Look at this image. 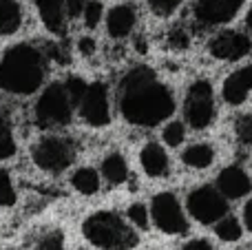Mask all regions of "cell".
<instances>
[{"mask_svg":"<svg viewBox=\"0 0 252 250\" xmlns=\"http://www.w3.org/2000/svg\"><path fill=\"white\" fill-rule=\"evenodd\" d=\"M16 153V140L11 133V124L2 109H0V159H7Z\"/></svg>","mask_w":252,"mask_h":250,"instance_id":"cell-21","label":"cell"},{"mask_svg":"<svg viewBox=\"0 0 252 250\" xmlns=\"http://www.w3.org/2000/svg\"><path fill=\"white\" fill-rule=\"evenodd\" d=\"M215 233H217V237L221 239V242H237V239L241 237V224L237 217H221V219L217 221V226H215Z\"/></svg>","mask_w":252,"mask_h":250,"instance_id":"cell-22","label":"cell"},{"mask_svg":"<svg viewBox=\"0 0 252 250\" xmlns=\"http://www.w3.org/2000/svg\"><path fill=\"white\" fill-rule=\"evenodd\" d=\"M31 159L35 166L47 173H62L73 164L75 146L66 137L44 135L31 146Z\"/></svg>","mask_w":252,"mask_h":250,"instance_id":"cell-5","label":"cell"},{"mask_svg":"<svg viewBox=\"0 0 252 250\" xmlns=\"http://www.w3.org/2000/svg\"><path fill=\"white\" fill-rule=\"evenodd\" d=\"M137 25V9L130 2H120L106 16V33L113 40H124L126 35L133 33Z\"/></svg>","mask_w":252,"mask_h":250,"instance_id":"cell-14","label":"cell"},{"mask_svg":"<svg viewBox=\"0 0 252 250\" xmlns=\"http://www.w3.org/2000/svg\"><path fill=\"white\" fill-rule=\"evenodd\" d=\"M87 242L102 250H133L137 246V235L128 224L111 211H97L89 215L82 224Z\"/></svg>","mask_w":252,"mask_h":250,"instance_id":"cell-3","label":"cell"},{"mask_svg":"<svg viewBox=\"0 0 252 250\" xmlns=\"http://www.w3.org/2000/svg\"><path fill=\"white\" fill-rule=\"evenodd\" d=\"M71 184H73V188L82 195H95L97 190H100V175H97V171L84 166V168H78V171L73 173Z\"/></svg>","mask_w":252,"mask_h":250,"instance_id":"cell-20","label":"cell"},{"mask_svg":"<svg viewBox=\"0 0 252 250\" xmlns=\"http://www.w3.org/2000/svg\"><path fill=\"white\" fill-rule=\"evenodd\" d=\"M25 11L18 0H0V35H13L22 27Z\"/></svg>","mask_w":252,"mask_h":250,"instance_id":"cell-17","label":"cell"},{"mask_svg":"<svg viewBox=\"0 0 252 250\" xmlns=\"http://www.w3.org/2000/svg\"><path fill=\"white\" fill-rule=\"evenodd\" d=\"M87 87H89V82H84L80 75H69V78H66L64 89H66V93H69V97H71V102H73V106H78L80 102H82Z\"/></svg>","mask_w":252,"mask_h":250,"instance_id":"cell-24","label":"cell"},{"mask_svg":"<svg viewBox=\"0 0 252 250\" xmlns=\"http://www.w3.org/2000/svg\"><path fill=\"white\" fill-rule=\"evenodd\" d=\"M102 175L109 184L118 186L128 180V164L120 153H109L102 159Z\"/></svg>","mask_w":252,"mask_h":250,"instance_id":"cell-19","label":"cell"},{"mask_svg":"<svg viewBox=\"0 0 252 250\" xmlns=\"http://www.w3.org/2000/svg\"><path fill=\"white\" fill-rule=\"evenodd\" d=\"M182 159L188 168L204 171V168H208L210 164L215 162V149L210 144H206V142H201V144H192L182 153Z\"/></svg>","mask_w":252,"mask_h":250,"instance_id":"cell-18","label":"cell"},{"mask_svg":"<svg viewBox=\"0 0 252 250\" xmlns=\"http://www.w3.org/2000/svg\"><path fill=\"white\" fill-rule=\"evenodd\" d=\"M182 250H215L213 244L206 242V239H190Z\"/></svg>","mask_w":252,"mask_h":250,"instance_id":"cell-34","label":"cell"},{"mask_svg":"<svg viewBox=\"0 0 252 250\" xmlns=\"http://www.w3.org/2000/svg\"><path fill=\"white\" fill-rule=\"evenodd\" d=\"M188 213L199 224H217L228 215V199L215 186H197L188 195Z\"/></svg>","mask_w":252,"mask_h":250,"instance_id":"cell-7","label":"cell"},{"mask_svg":"<svg viewBox=\"0 0 252 250\" xmlns=\"http://www.w3.org/2000/svg\"><path fill=\"white\" fill-rule=\"evenodd\" d=\"M11 250H16V248H11Z\"/></svg>","mask_w":252,"mask_h":250,"instance_id":"cell-38","label":"cell"},{"mask_svg":"<svg viewBox=\"0 0 252 250\" xmlns=\"http://www.w3.org/2000/svg\"><path fill=\"white\" fill-rule=\"evenodd\" d=\"M126 217H128V219L133 221L137 228H142V230L148 228V211H146V206H144L142 202L130 204L128 211H126Z\"/></svg>","mask_w":252,"mask_h":250,"instance_id":"cell-28","label":"cell"},{"mask_svg":"<svg viewBox=\"0 0 252 250\" xmlns=\"http://www.w3.org/2000/svg\"><path fill=\"white\" fill-rule=\"evenodd\" d=\"M217 188L226 199H239L252 190V180L250 175L241 166H228L219 173L217 177Z\"/></svg>","mask_w":252,"mask_h":250,"instance_id":"cell-13","label":"cell"},{"mask_svg":"<svg viewBox=\"0 0 252 250\" xmlns=\"http://www.w3.org/2000/svg\"><path fill=\"white\" fill-rule=\"evenodd\" d=\"M118 109L135 126H157L175 111V95L157 73L146 64H137L122 75L118 84Z\"/></svg>","mask_w":252,"mask_h":250,"instance_id":"cell-1","label":"cell"},{"mask_svg":"<svg viewBox=\"0 0 252 250\" xmlns=\"http://www.w3.org/2000/svg\"><path fill=\"white\" fill-rule=\"evenodd\" d=\"M151 217L157 228L166 235H184L188 230V219L173 193H157L153 197Z\"/></svg>","mask_w":252,"mask_h":250,"instance_id":"cell-8","label":"cell"},{"mask_svg":"<svg viewBox=\"0 0 252 250\" xmlns=\"http://www.w3.org/2000/svg\"><path fill=\"white\" fill-rule=\"evenodd\" d=\"M47 75V56L35 44L18 42L0 60V89L27 97L40 89Z\"/></svg>","mask_w":252,"mask_h":250,"instance_id":"cell-2","label":"cell"},{"mask_svg":"<svg viewBox=\"0 0 252 250\" xmlns=\"http://www.w3.org/2000/svg\"><path fill=\"white\" fill-rule=\"evenodd\" d=\"M252 91V64H246L241 69L232 71L226 80H223L221 87V95L223 100L230 106H239L246 102V97Z\"/></svg>","mask_w":252,"mask_h":250,"instance_id":"cell-12","label":"cell"},{"mask_svg":"<svg viewBox=\"0 0 252 250\" xmlns=\"http://www.w3.org/2000/svg\"><path fill=\"white\" fill-rule=\"evenodd\" d=\"M250 51H252V38L235 29H223L208 40V53L223 62L241 60Z\"/></svg>","mask_w":252,"mask_h":250,"instance_id":"cell-10","label":"cell"},{"mask_svg":"<svg viewBox=\"0 0 252 250\" xmlns=\"http://www.w3.org/2000/svg\"><path fill=\"white\" fill-rule=\"evenodd\" d=\"M16 202V190H13L11 177L7 171H0V206H11Z\"/></svg>","mask_w":252,"mask_h":250,"instance_id":"cell-27","label":"cell"},{"mask_svg":"<svg viewBox=\"0 0 252 250\" xmlns=\"http://www.w3.org/2000/svg\"><path fill=\"white\" fill-rule=\"evenodd\" d=\"M102 16H104V7H102L100 0H87L84 11H82L84 27H87V29H95V27L100 25Z\"/></svg>","mask_w":252,"mask_h":250,"instance_id":"cell-23","label":"cell"},{"mask_svg":"<svg viewBox=\"0 0 252 250\" xmlns=\"http://www.w3.org/2000/svg\"><path fill=\"white\" fill-rule=\"evenodd\" d=\"M35 250H64V235L60 230H51V233L42 235L35 244Z\"/></svg>","mask_w":252,"mask_h":250,"instance_id":"cell-26","label":"cell"},{"mask_svg":"<svg viewBox=\"0 0 252 250\" xmlns=\"http://www.w3.org/2000/svg\"><path fill=\"white\" fill-rule=\"evenodd\" d=\"M35 9L40 13V20L47 27L49 33L53 35H64L66 31V7L64 0H35Z\"/></svg>","mask_w":252,"mask_h":250,"instance_id":"cell-15","label":"cell"},{"mask_svg":"<svg viewBox=\"0 0 252 250\" xmlns=\"http://www.w3.org/2000/svg\"><path fill=\"white\" fill-rule=\"evenodd\" d=\"M95 49H97V44L91 35H82V38L78 40V51L82 53L84 58H91L93 53H95Z\"/></svg>","mask_w":252,"mask_h":250,"instance_id":"cell-32","label":"cell"},{"mask_svg":"<svg viewBox=\"0 0 252 250\" xmlns=\"http://www.w3.org/2000/svg\"><path fill=\"white\" fill-rule=\"evenodd\" d=\"M146 2H148V9H151L155 16L168 18L182 7L184 0H146Z\"/></svg>","mask_w":252,"mask_h":250,"instance_id":"cell-25","label":"cell"},{"mask_svg":"<svg viewBox=\"0 0 252 250\" xmlns=\"http://www.w3.org/2000/svg\"><path fill=\"white\" fill-rule=\"evenodd\" d=\"M139 164H142V171L148 177H166L168 175V155H166L164 146L157 144V142H148L142 151H139Z\"/></svg>","mask_w":252,"mask_h":250,"instance_id":"cell-16","label":"cell"},{"mask_svg":"<svg viewBox=\"0 0 252 250\" xmlns=\"http://www.w3.org/2000/svg\"><path fill=\"white\" fill-rule=\"evenodd\" d=\"M80 115L87 124L95 128H102L111 122L109 111V89L104 82H91L84 91V97L80 102Z\"/></svg>","mask_w":252,"mask_h":250,"instance_id":"cell-11","label":"cell"},{"mask_svg":"<svg viewBox=\"0 0 252 250\" xmlns=\"http://www.w3.org/2000/svg\"><path fill=\"white\" fill-rule=\"evenodd\" d=\"M246 0H195L192 2V18L199 27H219L230 22Z\"/></svg>","mask_w":252,"mask_h":250,"instance_id":"cell-9","label":"cell"},{"mask_svg":"<svg viewBox=\"0 0 252 250\" xmlns=\"http://www.w3.org/2000/svg\"><path fill=\"white\" fill-rule=\"evenodd\" d=\"M186 137V128H184L182 122H170L168 126L164 128V142L168 146H179Z\"/></svg>","mask_w":252,"mask_h":250,"instance_id":"cell-29","label":"cell"},{"mask_svg":"<svg viewBox=\"0 0 252 250\" xmlns=\"http://www.w3.org/2000/svg\"><path fill=\"white\" fill-rule=\"evenodd\" d=\"M244 221H246V228L252 233V199L246 204V208H244Z\"/></svg>","mask_w":252,"mask_h":250,"instance_id":"cell-35","label":"cell"},{"mask_svg":"<svg viewBox=\"0 0 252 250\" xmlns=\"http://www.w3.org/2000/svg\"><path fill=\"white\" fill-rule=\"evenodd\" d=\"M84 4H87V0H64L66 16H69L71 20L80 18V16H82V11H84Z\"/></svg>","mask_w":252,"mask_h":250,"instance_id":"cell-33","label":"cell"},{"mask_svg":"<svg viewBox=\"0 0 252 250\" xmlns=\"http://www.w3.org/2000/svg\"><path fill=\"white\" fill-rule=\"evenodd\" d=\"M135 49H137V53H146L148 51V42L144 38H137L135 40Z\"/></svg>","mask_w":252,"mask_h":250,"instance_id":"cell-36","label":"cell"},{"mask_svg":"<svg viewBox=\"0 0 252 250\" xmlns=\"http://www.w3.org/2000/svg\"><path fill=\"white\" fill-rule=\"evenodd\" d=\"M35 122L44 128L64 126L71 122L73 115V102L64 89V82H53L40 93L38 102L33 106Z\"/></svg>","mask_w":252,"mask_h":250,"instance_id":"cell-4","label":"cell"},{"mask_svg":"<svg viewBox=\"0 0 252 250\" xmlns=\"http://www.w3.org/2000/svg\"><path fill=\"white\" fill-rule=\"evenodd\" d=\"M215 93L208 80H195L188 87L186 102H184V115L186 122L195 131H204L215 122Z\"/></svg>","mask_w":252,"mask_h":250,"instance_id":"cell-6","label":"cell"},{"mask_svg":"<svg viewBox=\"0 0 252 250\" xmlns=\"http://www.w3.org/2000/svg\"><path fill=\"white\" fill-rule=\"evenodd\" d=\"M168 44L173 49H188L190 47V35H188V31L184 27H175L168 33Z\"/></svg>","mask_w":252,"mask_h":250,"instance_id":"cell-30","label":"cell"},{"mask_svg":"<svg viewBox=\"0 0 252 250\" xmlns=\"http://www.w3.org/2000/svg\"><path fill=\"white\" fill-rule=\"evenodd\" d=\"M246 29L252 33V4H250V9H248V13H246Z\"/></svg>","mask_w":252,"mask_h":250,"instance_id":"cell-37","label":"cell"},{"mask_svg":"<svg viewBox=\"0 0 252 250\" xmlns=\"http://www.w3.org/2000/svg\"><path fill=\"white\" fill-rule=\"evenodd\" d=\"M237 137L244 144H252V113H246L244 118L237 122Z\"/></svg>","mask_w":252,"mask_h":250,"instance_id":"cell-31","label":"cell"}]
</instances>
